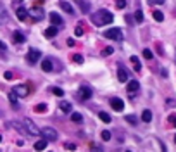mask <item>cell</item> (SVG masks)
I'll use <instances>...</instances> for the list:
<instances>
[{"label":"cell","instance_id":"484cf974","mask_svg":"<svg viewBox=\"0 0 176 152\" xmlns=\"http://www.w3.org/2000/svg\"><path fill=\"white\" fill-rule=\"evenodd\" d=\"M154 19L157 21V23H161V21L164 19V16H162L161 11H154Z\"/></svg>","mask_w":176,"mask_h":152},{"label":"cell","instance_id":"cb8c5ba5","mask_svg":"<svg viewBox=\"0 0 176 152\" xmlns=\"http://www.w3.org/2000/svg\"><path fill=\"white\" fill-rule=\"evenodd\" d=\"M24 40H26V38H24V35H22V33H19V31H16V33H14V41H17V43H22Z\"/></svg>","mask_w":176,"mask_h":152},{"label":"cell","instance_id":"d590c367","mask_svg":"<svg viewBox=\"0 0 176 152\" xmlns=\"http://www.w3.org/2000/svg\"><path fill=\"white\" fill-rule=\"evenodd\" d=\"M52 92H54V95H57V97H62L64 95V90L62 88H54Z\"/></svg>","mask_w":176,"mask_h":152},{"label":"cell","instance_id":"44dd1931","mask_svg":"<svg viewBox=\"0 0 176 152\" xmlns=\"http://www.w3.org/2000/svg\"><path fill=\"white\" fill-rule=\"evenodd\" d=\"M99 117L104 121V123H111V121H112V117L109 116L107 112H104V111H102V112H99Z\"/></svg>","mask_w":176,"mask_h":152},{"label":"cell","instance_id":"d4e9b609","mask_svg":"<svg viewBox=\"0 0 176 152\" xmlns=\"http://www.w3.org/2000/svg\"><path fill=\"white\" fill-rule=\"evenodd\" d=\"M71 119H73L74 123H79V121L83 119V116H81L79 112H73V114H71Z\"/></svg>","mask_w":176,"mask_h":152},{"label":"cell","instance_id":"74e56055","mask_svg":"<svg viewBox=\"0 0 176 152\" xmlns=\"http://www.w3.org/2000/svg\"><path fill=\"white\" fill-rule=\"evenodd\" d=\"M74 35H76V36H81V35H83V28H81V26H76V29H74Z\"/></svg>","mask_w":176,"mask_h":152},{"label":"cell","instance_id":"8992f818","mask_svg":"<svg viewBox=\"0 0 176 152\" xmlns=\"http://www.w3.org/2000/svg\"><path fill=\"white\" fill-rule=\"evenodd\" d=\"M126 90H128V95L130 97H133L138 90H140V83L136 81V80H131V81L128 83V87H126Z\"/></svg>","mask_w":176,"mask_h":152},{"label":"cell","instance_id":"7bdbcfd3","mask_svg":"<svg viewBox=\"0 0 176 152\" xmlns=\"http://www.w3.org/2000/svg\"><path fill=\"white\" fill-rule=\"evenodd\" d=\"M67 45H69V47H73V45H74V40H73V38H69V40H67Z\"/></svg>","mask_w":176,"mask_h":152},{"label":"cell","instance_id":"2e32d148","mask_svg":"<svg viewBox=\"0 0 176 152\" xmlns=\"http://www.w3.org/2000/svg\"><path fill=\"white\" fill-rule=\"evenodd\" d=\"M142 121H143V123H150V121H152V112L148 109H145L142 112Z\"/></svg>","mask_w":176,"mask_h":152},{"label":"cell","instance_id":"836d02e7","mask_svg":"<svg viewBox=\"0 0 176 152\" xmlns=\"http://www.w3.org/2000/svg\"><path fill=\"white\" fill-rule=\"evenodd\" d=\"M73 61L76 62V64H81V62H83V55H79V54L73 55Z\"/></svg>","mask_w":176,"mask_h":152},{"label":"cell","instance_id":"52a82bcc","mask_svg":"<svg viewBox=\"0 0 176 152\" xmlns=\"http://www.w3.org/2000/svg\"><path fill=\"white\" fill-rule=\"evenodd\" d=\"M40 50H36V48H29V52H28V55H26V59H28V62L29 64H35L38 59H40Z\"/></svg>","mask_w":176,"mask_h":152},{"label":"cell","instance_id":"5b68a950","mask_svg":"<svg viewBox=\"0 0 176 152\" xmlns=\"http://www.w3.org/2000/svg\"><path fill=\"white\" fill-rule=\"evenodd\" d=\"M28 12H29V16H31V17H33L35 21H42L43 16H45V14H43V9H42L40 5H35L33 9H29Z\"/></svg>","mask_w":176,"mask_h":152},{"label":"cell","instance_id":"9a60e30c","mask_svg":"<svg viewBox=\"0 0 176 152\" xmlns=\"http://www.w3.org/2000/svg\"><path fill=\"white\" fill-rule=\"evenodd\" d=\"M57 33H59V29H57L55 26H50V28L45 29V36H47V38H52V36H55Z\"/></svg>","mask_w":176,"mask_h":152},{"label":"cell","instance_id":"ab89813d","mask_svg":"<svg viewBox=\"0 0 176 152\" xmlns=\"http://www.w3.org/2000/svg\"><path fill=\"white\" fill-rule=\"evenodd\" d=\"M148 4H155V5H161V4H164V0H148Z\"/></svg>","mask_w":176,"mask_h":152},{"label":"cell","instance_id":"d6a6232c","mask_svg":"<svg viewBox=\"0 0 176 152\" xmlns=\"http://www.w3.org/2000/svg\"><path fill=\"white\" fill-rule=\"evenodd\" d=\"M126 0H118V2H116V7H118V9H124V7H126Z\"/></svg>","mask_w":176,"mask_h":152},{"label":"cell","instance_id":"7402d4cb","mask_svg":"<svg viewBox=\"0 0 176 152\" xmlns=\"http://www.w3.org/2000/svg\"><path fill=\"white\" fill-rule=\"evenodd\" d=\"M59 5L62 7L67 14H73V7H71V4H67V2H59Z\"/></svg>","mask_w":176,"mask_h":152},{"label":"cell","instance_id":"ba28073f","mask_svg":"<svg viewBox=\"0 0 176 152\" xmlns=\"http://www.w3.org/2000/svg\"><path fill=\"white\" fill-rule=\"evenodd\" d=\"M12 92H14L17 97H26L29 93V88L26 85H16L14 88H12Z\"/></svg>","mask_w":176,"mask_h":152},{"label":"cell","instance_id":"4fadbf2b","mask_svg":"<svg viewBox=\"0 0 176 152\" xmlns=\"http://www.w3.org/2000/svg\"><path fill=\"white\" fill-rule=\"evenodd\" d=\"M16 16L19 17V21H26V17L29 16V12L24 9V7H17V11H16Z\"/></svg>","mask_w":176,"mask_h":152},{"label":"cell","instance_id":"c3c4849f","mask_svg":"<svg viewBox=\"0 0 176 152\" xmlns=\"http://www.w3.org/2000/svg\"><path fill=\"white\" fill-rule=\"evenodd\" d=\"M175 142H176V137H175Z\"/></svg>","mask_w":176,"mask_h":152},{"label":"cell","instance_id":"3957f363","mask_svg":"<svg viewBox=\"0 0 176 152\" xmlns=\"http://www.w3.org/2000/svg\"><path fill=\"white\" fill-rule=\"evenodd\" d=\"M22 124H24V128H26V131H28L29 135H35L36 137V135L42 133V130H38V126H36L29 117H24V119H22Z\"/></svg>","mask_w":176,"mask_h":152},{"label":"cell","instance_id":"60d3db41","mask_svg":"<svg viewBox=\"0 0 176 152\" xmlns=\"http://www.w3.org/2000/svg\"><path fill=\"white\" fill-rule=\"evenodd\" d=\"M92 152H104V150L100 149L99 145H92Z\"/></svg>","mask_w":176,"mask_h":152},{"label":"cell","instance_id":"6da1fadb","mask_svg":"<svg viewBox=\"0 0 176 152\" xmlns=\"http://www.w3.org/2000/svg\"><path fill=\"white\" fill-rule=\"evenodd\" d=\"M112 21H114V16L107 9H100L92 16V23L95 26H106V24H111Z\"/></svg>","mask_w":176,"mask_h":152},{"label":"cell","instance_id":"e575fe53","mask_svg":"<svg viewBox=\"0 0 176 152\" xmlns=\"http://www.w3.org/2000/svg\"><path fill=\"white\" fill-rule=\"evenodd\" d=\"M112 52H114L112 47H107V48H104V50H102V55H111Z\"/></svg>","mask_w":176,"mask_h":152},{"label":"cell","instance_id":"4dcf8cb0","mask_svg":"<svg viewBox=\"0 0 176 152\" xmlns=\"http://www.w3.org/2000/svg\"><path fill=\"white\" fill-rule=\"evenodd\" d=\"M35 111L36 112H45V111H47V105H45V104H38L35 107Z\"/></svg>","mask_w":176,"mask_h":152},{"label":"cell","instance_id":"7c38bea8","mask_svg":"<svg viewBox=\"0 0 176 152\" xmlns=\"http://www.w3.org/2000/svg\"><path fill=\"white\" fill-rule=\"evenodd\" d=\"M50 21H52V26H55V28L62 24V17H61L57 12H52V14H50Z\"/></svg>","mask_w":176,"mask_h":152},{"label":"cell","instance_id":"4316f807","mask_svg":"<svg viewBox=\"0 0 176 152\" xmlns=\"http://www.w3.org/2000/svg\"><path fill=\"white\" fill-rule=\"evenodd\" d=\"M135 19H136V23H143V14H142L140 9H138V11L135 12Z\"/></svg>","mask_w":176,"mask_h":152},{"label":"cell","instance_id":"83f0119b","mask_svg":"<svg viewBox=\"0 0 176 152\" xmlns=\"http://www.w3.org/2000/svg\"><path fill=\"white\" fill-rule=\"evenodd\" d=\"M9 100H10V104H12V105H16V104H17V95H16L14 92H10V93H9Z\"/></svg>","mask_w":176,"mask_h":152},{"label":"cell","instance_id":"ffe728a7","mask_svg":"<svg viewBox=\"0 0 176 152\" xmlns=\"http://www.w3.org/2000/svg\"><path fill=\"white\" fill-rule=\"evenodd\" d=\"M83 12H90V2H76Z\"/></svg>","mask_w":176,"mask_h":152},{"label":"cell","instance_id":"5bb4252c","mask_svg":"<svg viewBox=\"0 0 176 152\" xmlns=\"http://www.w3.org/2000/svg\"><path fill=\"white\" fill-rule=\"evenodd\" d=\"M42 69L45 71V73H50V71L54 69V64H52V61H50V59H43V61H42Z\"/></svg>","mask_w":176,"mask_h":152},{"label":"cell","instance_id":"d6986e66","mask_svg":"<svg viewBox=\"0 0 176 152\" xmlns=\"http://www.w3.org/2000/svg\"><path fill=\"white\" fill-rule=\"evenodd\" d=\"M130 61L133 62V66H135V69H136V71H140V69H142V62L138 61V57H136V55L130 57Z\"/></svg>","mask_w":176,"mask_h":152},{"label":"cell","instance_id":"7dc6e473","mask_svg":"<svg viewBox=\"0 0 176 152\" xmlns=\"http://www.w3.org/2000/svg\"><path fill=\"white\" fill-rule=\"evenodd\" d=\"M126 152H131V150H126Z\"/></svg>","mask_w":176,"mask_h":152},{"label":"cell","instance_id":"8fae6325","mask_svg":"<svg viewBox=\"0 0 176 152\" xmlns=\"http://www.w3.org/2000/svg\"><path fill=\"white\" fill-rule=\"evenodd\" d=\"M79 92H81V100H88V99L92 97V88H90L88 85H81Z\"/></svg>","mask_w":176,"mask_h":152},{"label":"cell","instance_id":"8d00e7d4","mask_svg":"<svg viewBox=\"0 0 176 152\" xmlns=\"http://www.w3.org/2000/svg\"><path fill=\"white\" fill-rule=\"evenodd\" d=\"M102 138H104V140H111V133H109L107 130H104L102 131Z\"/></svg>","mask_w":176,"mask_h":152},{"label":"cell","instance_id":"603a6c76","mask_svg":"<svg viewBox=\"0 0 176 152\" xmlns=\"http://www.w3.org/2000/svg\"><path fill=\"white\" fill-rule=\"evenodd\" d=\"M61 111H64V112H71V111H73V105H71L69 102H61Z\"/></svg>","mask_w":176,"mask_h":152},{"label":"cell","instance_id":"f35d334b","mask_svg":"<svg viewBox=\"0 0 176 152\" xmlns=\"http://www.w3.org/2000/svg\"><path fill=\"white\" fill-rule=\"evenodd\" d=\"M64 149H66V150H74V149H76V145H74V144H66V145H64Z\"/></svg>","mask_w":176,"mask_h":152},{"label":"cell","instance_id":"f1b7e54d","mask_svg":"<svg viewBox=\"0 0 176 152\" xmlns=\"http://www.w3.org/2000/svg\"><path fill=\"white\" fill-rule=\"evenodd\" d=\"M143 57H145V59H148V61H150V59H154V54H152V52H150L148 48H145V50H143Z\"/></svg>","mask_w":176,"mask_h":152},{"label":"cell","instance_id":"ee69618b","mask_svg":"<svg viewBox=\"0 0 176 152\" xmlns=\"http://www.w3.org/2000/svg\"><path fill=\"white\" fill-rule=\"evenodd\" d=\"M12 78V73H5V80H10Z\"/></svg>","mask_w":176,"mask_h":152},{"label":"cell","instance_id":"7a4b0ae2","mask_svg":"<svg viewBox=\"0 0 176 152\" xmlns=\"http://www.w3.org/2000/svg\"><path fill=\"white\" fill-rule=\"evenodd\" d=\"M104 36H106V38H111V40H118V41H123V38H124L123 29H119V28H111V29L104 31Z\"/></svg>","mask_w":176,"mask_h":152},{"label":"cell","instance_id":"b9f144b4","mask_svg":"<svg viewBox=\"0 0 176 152\" xmlns=\"http://www.w3.org/2000/svg\"><path fill=\"white\" fill-rule=\"evenodd\" d=\"M5 50H7L5 43H4V41H0V52H5Z\"/></svg>","mask_w":176,"mask_h":152},{"label":"cell","instance_id":"ac0fdd59","mask_svg":"<svg viewBox=\"0 0 176 152\" xmlns=\"http://www.w3.org/2000/svg\"><path fill=\"white\" fill-rule=\"evenodd\" d=\"M47 144H49V142H47L45 138H42L40 142H36V144H35V150H43V149L47 147Z\"/></svg>","mask_w":176,"mask_h":152},{"label":"cell","instance_id":"f546056e","mask_svg":"<svg viewBox=\"0 0 176 152\" xmlns=\"http://www.w3.org/2000/svg\"><path fill=\"white\" fill-rule=\"evenodd\" d=\"M168 121H169V124H173L176 128V114H169L168 116Z\"/></svg>","mask_w":176,"mask_h":152},{"label":"cell","instance_id":"277c9868","mask_svg":"<svg viewBox=\"0 0 176 152\" xmlns=\"http://www.w3.org/2000/svg\"><path fill=\"white\" fill-rule=\"evenodd\" d=\"M42 135H43V138H45L47 142H54V140H57V137H59V133H57L54 128H50V126L42 128Z\"/></svg>","mask_w":176,"mask_h":152},{"label":"cell","instance_id":"bcb514c9","mask_svg":"<svg viewBox=\"0 0 176 152\" xmlns=\"http://www.w3.org/2000/svg\"><path fill=\"white\" fill-rule=\"evenodd\" d=\"M0 142H2V137H0Z\"/></svg>","mask_w":176,"mask_h":152},{"label":"cell","instance_id":"e0dca14e","mask_svg":"<svg viewBox=\"0 0 176 152\" xmlns=\"http://www.w3.org/2000/svg\"><path fill=\"white\" fill-rule=\"evenodd\" d=\"M0 23H7V11L2 2H0Z\"/></svg>","mask_w":176,"mask_h":152},{"label":"cell","instance_id":"9c48e42d","mask_svg":"<svg viewBox=\"0 0 176 152\" xmlns=\"http://www.w3.org/2000/svg\"><path fill=\"white\" fill-rule=\"evenodd\" d=\"M118 80L119 81H128V71L123 68V64H118Z\"/></svg>","mask_w":176,"mask_h":152},{"label":"cell","instance_id":"1f68e13d","mask_svg":"<svg viewBox=\"0 0 176 152\" xmlns=\"http://www.w3.org/2000/svg\"><path fill=\"white\" fill-rule=\"evenodd\" d=\"M124 117H126V121H128V123H131V124H136V117H135V116H131V114H126V116H124Z\"/></svg>","mask_w":176,"mask_h":152},{"label":"cell","instance_id":"30bf717a","mask_svg":"<svg viewBox=\"0 0 176 152\" xmlns=\"http://www.w3.org/2000/svg\"><path fill=\"white\" fill-rule=\"evenodd\" d=\"M111 105H112V109L118 111V112H121V111L124 109V102H123L121 99H118V97H114L112 100H111Z\"/></svg>","mask_w":176,"mask_h":152},{"label":"cell","instance_id":"f6af8a7d","mask_svg":"<svg viewBox=\"0 0 176 152\" xmlns=\"http://www.w3.org/2000/svg\"><path fill=\"white\" fill-rule=\"evenodd\" d=\"M161 150L162 152H168V149H166V145H164V144H161Z\"/></svg>","mask_w":176,"mask_h":152}]
</instances>
